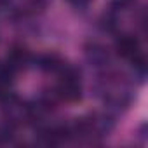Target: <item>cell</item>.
<instances>
[{"instance_id":"cell-3","label":"cell","mask_w":148,"mask_h":148,"mask_svg":"<svg viewBox=\"0 0 148 148\" xmlns=\"http://www.w3.org/2000/svg\"><path fill=\"white\" fill-rule=\"evenodd\" d=\"M28 58H30V54H28V51H26V49H23V47H14V49L9 52L7 63L16 70L19 64H25V63L28 61Z\"/></svg>"},{"instance_id":"cell-2","label":"cell","mask_w":148,"mask_h":148,"mask_svg":"<svg viewBox=\"0 0 148 148\" xmlns=\"http://www.w3.org/2000/svg\"><path fill=\"white\" fill-rule=\"evenodd\" d=\"M139 51V45H138V40L132 38V37H122L120 40H117V52L124 58H136Z\"/></svg>"},{"instance_id":"cell-4","label":"cell","mask_w":148,"mask_h":148,"mask_svg":"<svg viewBox=\"0 0 148 148\" xmlns=\"http://www.w3.org/2000/svg\"><path fill=\"white\" fill-rule=\"evenodd\" d=\"M113 2H117V4H125L127 0H113Z\"/></svg>"},{"instance_id":"cell-1","label":"cell","mask_w":148,"mask_h":148,"mask_svg":"<svg viewBox=\"0 0 148 148\" xmlns=\"http://www.w3.org/2000/svg\"><path fill=\"white\" fill-rule=\"evenodd\" d=\"M58 94L64 101H77L80 98V86H79V80H77V73L73 70H68L66 66L63 68V73H61Z\"/></svg>"}]
</instances>
